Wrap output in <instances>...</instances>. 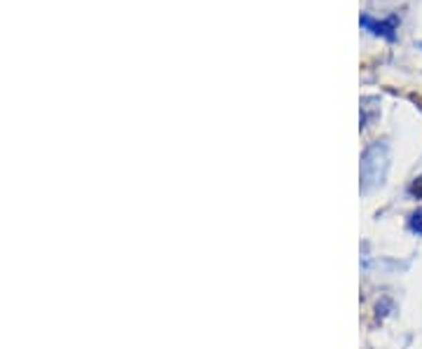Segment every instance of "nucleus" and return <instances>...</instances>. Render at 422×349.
<instances>
[{
    "instance_id": "obj_1",
    "label": "nucleus",
    "mask_w": 422,
    "mask_h": 349,
    "mask_svg": "<svg viewBox=\"0 0 422 349\" xmlns=\"http://www.w3.org/2000/svg\"><path fill=\"white\" fill-rule=\"evenodd\" d=\"M361 23H364V26H368V28H373V33H378V35H385V38H394V33H392V21H387V23H376L371 19V17H364V19H361Z\"/></svg>"
},
{
    "instance_id": "obj_2",
    "label": "nucleus",
    "mask_w": 422,
    "mask_h": 349,
    "mask_svg": "<svg viewBox=\"0 0 422 349\" xmlns=\"http://www.w3.org/2000/svg\"><path fill=\"white\" fill-rule=\"evenodd\" d=\"M411 230L415 235H422V209L411 216Z\"/></svg>"
}]
</instances>
